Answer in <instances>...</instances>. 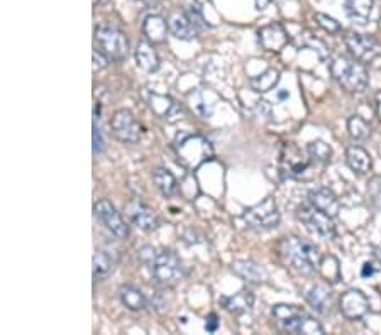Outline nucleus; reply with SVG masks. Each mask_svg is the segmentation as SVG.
Listing matches in <instances>:
<instances>
[{
  "label": "nucleus",
  "instance_id": "f257e3e1",
  "mask_svg": "<svg viewBox=\"0 0 381 335\" xmlns=\"http://www.w3.org/2000/svg\"><path fill=\"white\" fill-rule=\"evenodd\" d=\"M276 251L287 268L293 269L298 274L311 276L320 268L322 256H320L319 249L305 239L295 237V235L283 237L278 242Z\"/></svg>",
  "mask_w": 381,
  "mask_h": 335
},
{
  "label": "nucleus",
  "instance_id": "f03ea898",
  "mask_svg": "<svg viewBox=\"0 0 381 335\" xmlns=\"http://www.w3.org/2000/svg\"><path fill=\"white\" fill-rule=\"evenodd\" d=\"M330 75L334 80L349 92V94H361L368 88L369 75L366 66L356 58L336 56L329 65Z\"/></svg>",
  "mask_w": 381,
  "mask_h": 335
},
{
  "label": "nucleus",
  "instance_id": "7ed1b4c3",
  "mask_svg": "<svg viewBox=\"0 0 381 335\" xmlns=\"http://www.w3.org/2000/svg\"><path fill=\"white\" fill-rule=\"evenodd\" d=\"M280 330L288 334H305V335H322L324 327L317 322L312 315L293 305H275L272 310Z\"/></svg>",
  "mask_w": 381,
  "mask_h": 335
},
{
  "label": "nucleus",
  "instance_id": "20e7f679",
  "mask_svg": "<svg viewBox=\"0 0 381 335\" xmlns=\"http://www.w3.org/2000/svg\"><path fill=\"white\" fill-rule=\"evenodd\" d=\"M176 159L187 170H197L212 159L213 149L207 137L200 134H183L174 144Z\"/></svg>",
  "mask_w": 381,
  "mask_h": 335
},
{
  "label": "nucleus",
  "instance_id": "39448f33",
  "mask_svg": "<svg viewBox=\"0 0 381 335\" xmlns=\"http://www.w3.org/2000/svg\"><path fill=\"white\" fill-rule=\"evenodd\" d=\"M95 42L98 51L110 62H122L129 55V39L122 31L112 26H101L95 29Z\"/></svg>",
  "mask_w": 381,
  "mask_h": 335
},
{
  "label": "nucleus",
  "instance_id": "423d86ee",
  "mask_svg": "<svg viewBox=\"0 0 381 335\" xmlns=\"http://www.w3.org/2000/svg\"><path fill=\"white\" fill-rule=\"evenodd\" d=\"M344 42H346V48L352 58L361 62L363 65H371L375 68L381 66V44L375 38L349 31L344 36Z\"/></svg>",
  "mask_w": 381,
  "mask_h": 335
},
{
  "label": "nucleus",
  "instance_id": "0eeeda50",
  "mask_svg": "<svg viewBox=\"0 0 381 335\" xmlns=\"http://www.w3.org/2000/svg\"><path fill=\"white\" fill-rule=\"evenodd\" d=\"M243 220L254 230L276 229L281 220L276 200L273 197H268L263 202L249 206V209L244 210Z\"/></svg>",
  "mask_w": 381,
  "mask_h": 335
},
{
  "label": "nucleus",
  "instance_id": "6e6552de",
  "mask_svg": "<svg viewBox=\"0 0 381 335\" xmlns=\"http://www.w3.org/2000/svg\"><path fill=\"white\" fill-rule=\"evenodd\" d=\"M149 269H151L153 278L166 286H173L183 276V266H181L180 258L170 249L156 252L155 259L149 265Z\"/></svg>",
  "mask_w": 381,
  "mask_h": 335
},
{
  "label": "nucleus",
  "instance_id": "1a4fd4ad",
  "mask_svg": "<svg viewBox=\"0 0 381 335\" xmlns=\"http://www.w3.org/2000/svg\"><path fill=\"white\" fill-rule=\"evenodd\" d=\"M297 217L312 234L327 239V241L336 237V227H334L332 219L324 212H320L319 209H315L311 202L298 206Z\"/></svg>",
  "mask_w": 381,
  "mask_h": 335
},
{
  "label": "nucleus",
  "instance_id": "9d476101",
  "mask_svg": "<svg viewBox=\"0 0 381 335\" xmlns=\"http://www.w3.org/2000/svg\"><path fill=\"white\" fill-rule=\"evenodd\" d=\"M110 131L119 141L136 144L141 141V126L134 119L133 112L127 109L117 110L110 119Z\"/></svg>",
  "mask_w": 381,
  "mask_h": 335
},
{
  "label": "nucleus",
  "instance_id": "9b49d317",
  "mask_svg": "<svg viewBox=\"0 0 381 335\" xmlns=\"http://www.w3.org/2000/svg\"><path fill=\"white\" fill-rule=\"evenodd\" d=\"M95 217L105 226L107 230H110L117 239H126L129 235V226L122 219L116 206L109 200H98L95 203Z\"/></svg>",
  "mask_w": 381,
  "mask_h": 335
},
{
  "label": "nucleus",
  "instance_id": "f8f14e48",
  "mask_svg": "<svg viewBox=\"0 0 381 335\" xmlns=\"http://www.w3.org/2000/svg\"><path fill=\"white\" fill-rule=\"evenodd\" d=\"M281 170L288 176H302L308 168V159L304 158L300 149L293 142H285L281 148Z\"/></svg>",
  "mask_w": 381,
  "mask_h": 335
},
{
  "label": "nucleus",
  "instance_id": "ddd939ff",
  "mask_svg": "<svg viewBox=\"0 0 381 335\" xmlns=\"http://www.w3.org/2000/svg\"><path fill=\"white\" fill-rule=\"evenodd\" d=\"M339 308L347 320H359L369 312V300L359 290H347L341 297Z\"/></svg>",
  "mask_w": 381,
  "mask_h": 335
},
{
  "label": "nucleus",
  "instance_id": "4468645a",
  "mask_svg": "<svg viewBox=\"0 0 381 335\" xmlns=\"http://www.w3.org/2000/svg\"><path fill=\"white\" fill-rule=\"evenodd\" d=\"M126 215L134 226H137L139 229L146 230V232H153L158 229L159 220L156 217V213L153 212L149 206H146L144 203L139 200H131L126 205Z\"/></svg>",
  "mask_w": 381,
  "mask_h": 335
},
{
  "label": "nucleus",
  "instance_id": "2eb2a0df",
  "mask_svg": "<svg viewBox=\"0 0 381 335\" xmlns=\"http://www.w3.org/2000/svg\"><path fill=\"white\" fill-rule=\"evenodd\" d=\"M258 42L265 51L280 53L288 44V34L281 24H270L258 31Z\"/></svg>",
  "mask_w": 381,
  "mask_h": 335
},
{
  "label": "nucleus",
  "instance_id": "dca6fc26",
  "mask_svg": "<svg viewBox=\"0 0 381 335\" xmlns=\"http://www.w3.org/2000/svg\"><path fill=\"white\" fill-rule=\"evenodd\" d=\"M308 202L312 203L315 209H319L320 212H324L326 215H329L330 219H336L341 212V202L336 197L332 190L326 187L313 188L308 193Z\"/></svg>",
  "mask_w": 381,
  "mask_h": 335
},
{
  "label": "nucleus",
  "instance_id": "f3484780",
  "mask_svg": "<svg viewBox=\"0 0 381 335\" xmlns=\"http://www.w3.org/2000/svg\"><path fill=\"white\" fill-rule=\"evenodd\" d=\"M166 21H168V29L173 38L180 41H194L197 38V27L192 23L190 16L183 10H173Z\"/></svg>",
  "mask_w": 381,
  "mask_h": 335
},
{
  "label": "nucleus",
  "instance_id": "a211bd4d",
  "mask_svg": "<svg viewBox=\"0 0 381 335\" xmlns=\"http://www.w3.org/2000/svg\"><path fill=\"white\" fill-rule=\"evenodd\" d=\"M220 305L224 306L226 312H229L231 315H243V313L249 312L254 305V295H252L251 290L248 288H243L237 293L231 295V297H226L220 300Z\"/></svg>",
  "mask_w": 381,
  "mask_h": 335
},
{
  "label": "nucleus",
  "instance_id": "6ab92c4d",
  "mask_svg": "<svg viewBox=\"0 0 381 335\" xmlns=\"http://www.w3.org/2000/svg\"><path fill=\"white\" fill-rule=\"evenodd\" d=\"M168 21L158 14H151L142 23V34L146 36L149 42L153 44H161L165 42L166 33H168Z\"/></svg>",
  "mask_w": 381,
  "mask_h": 335
},
{
  "label": "nucleus",
  "instance_id": "aec40b11",
  "mask_svg": "<svg viewBox=\"0 0 381 335\" xmlns=\"http://www.w3.org/2000/svg\"><path fill=\"white\" fill-rule=\"evenodd\" d=\"M149 107H151V110L156 116H159L165 120H170V122H173L181 113V107L172 97H168V95L151 94V97H149Z\"/></svg>",
  "mask_w": 381,
  "mask_h": 335
},
{
  "label": "nucleus",
  "instance_id": "412c9836",
  "mask_svg": "<svg viewBox=\"0 0 381 335\" xmlns=\"http://www.w3.org/2000/svg\"><path fill=\"white\" fill-rule=\"evenodd\" d=\"M136 63L141 70L148 71V73H155L159 68V56L153 48V42L139 41L136 48Z\"/></svg>",
  "mask_w": 381,
  "mask_h": 335
},
{
  "label": "nucleus",
  "instance_id": "4be33fe9",
  "mask_svg": "<svg viewBox=\"0 0 381 335\" xmlns=\"http://www.w3.org/2000/svg\"><path fill=\"white\" fill-rule=\"evenodd\" d=\"M305 300H307L308 305H311L315 312L322 313V315L329 313L330 306H332V295H330V290L327 286H322V284L312 286L311 290L307 291V295H305Z\"/></svg>",
  "mask_w": 381,
  "mask_h": 335
},
{
  "label": "nucleus",
  "instance_id": "5701e85b",
  "mask_svg": "<svg viewBox=\"0 0 381 335\" xmlns=\"http://www.w3.org/2000/svg\"><path fill=\"white\" fill-rule=\"evenodd\" d=\"M346 161L349 168L358 174H366L371 170L373 161L369 152L361 146H349L346 151Z\"/></svg>",
  "mask_w": 381,
  "mask_h": 335
},
{
  "label": "nucleus",
  "instance_id": "b1692460",
  "mask_svg": "<svg viewBox=\"0 0 381 335\" xmlns=\"http://www.w3.org/2000/svg\"><path fill=\"white\" fill-rule=\"evenodd\" d=\"M233 271L237 276L249 281V283H263L268 278V274H266V271L261 266L256 265L254 261H248V259H237V261H234Z\"/></svg>",
  "mask_w": 381,
  "mask_h": 335
},
{
  "label": "nucleus",
  "instance_id": "393cba45",
  "mask_svg": "<svg viewBox=\"0 0 381 335\" xmlns=\"http://www.w3.org/2000/svg\"><path fill=\"white\" fill-rule=\"evenodd\" d=\"M344 7H346V14L352 23L365 26L371 16L373 0H344Z\"/></svg>",
  "mask_w": 381,
  "mask_h": 335
},
{
  "label": "nucleus",
  "instance_id": "a878e982",
  "mask_svg": "<svg viewBox=\"0 0 381 335\" xmlns=\"http://www.w3.org/2000/svg\"><path fill=\"white\" fill-rule=\"evenodd\" d=\"M117 295H119L120 303L131 312H141V310L146 308L144 295L141 293V290L131 286V284H122L119 291H117Z\"/></svg>",
  "mask_w": 381,
  "mask_h": 335
},
{
  "label": "nucleus",
  "instance_id": "bb28decb",
  "mask_svg": "<svg viewBox=\"0 0 381 335\" xmlns=\"http://www.w3.org/2000/svg\"><path fill=\"white\" fill-rule=\"evenodd\" d=\"M153 181H155L156 188H158L163 197H173L176 193L178 181L172 171L166 170V168H156V170H153Z\"/></svg>",
  "mask_w": 381,
  "mask_h": 335
},
{
  "label": "nucleus",
  "instance_id": "cd10ccee",
  "mask_svg": "<svg viewBox=\"0 0 381 335\" xmlns=\"http://www.w3.org/2000/svg\"><path fill=\"white\" fill-rule=\"evenodd\" d=\"M114 266H116V259L112 254L107 251H97L94 254V263H92V273H94L95 281H104L112 274Z\"/></svg>",
  "mask_w": 381,
  "mask_h": 335
},
{
  "label": "nucleus",
  "instance_id": "c85d7f7f",
  "mask_svg": "<svg viewBox=\"0 0 381 335\" xmlns=\"http://www.w3.org/2000/svg\"><path fill=\"white\" fill-rule=\"evenodd\" d=\"M278 81H280V71L275 68H270L265 73L258 75V77H252L249 80V85L254 92L258 94H266V92H272L276 87Z\"/></svg>",
  "mask_w": 381,
  "mask_h": 335
},
{
  "label": "nucleus",
  "instance_id": "c756f323",
  "mask_svg": "<svg viewBox=\"0 0 381 335\" xmlns=\"http://www.w3.org/2000/svg\"><path fill=\"white\" fill-rule=\"evenodd\" d=\"M308 156L313 161L320 163V165H327L330 161V156H332V149L329 144H326L324 141H312L307 146Z\"/></svg>",
  "mask_w": 381,
  "mask_h": 335
},
{
  "label": "nucleus",
  "instance_id": "7c9ffc66",
  "mask_svg": "<svg viewBox=\"0 0 381 335\" xmlns=\"http://www.w3.org/2000/svg\"><path fill=\"white\" fill-rule=\"evenodd\" d=\"M347 131L352 139L363 141V139L368 137L369 133H371V127H369V124L361 116H352L347 120Z\"/></svg>",
  "mask_w": 381,
  "mask_h": 335
},
{
  "label": "nucleus",
  "instance_id": "2f4dec72",
  "mask_svg": "<svg viewBox=\"0 0 381 335\" xmlns=\"http://www.w3.org/2000/svg\"><path fill=\"white\" fill-rule=\"evenodd\" d=\"M320 274L326 278L327 281H332V283H337L341 280V268H339V261H337L334 256H326L320 261Z\"/></svg>",
  "mask_w": 381,
  "mask_h": 335
},
{
  "label": "nucleus",
  "instance_id": "473e14b6",
  "mask_svg": "<svg viewBox=\"0 0 381 335\" xmlns=\"http://www.w3.org/2000/svg\"><path fill=\"white\" fill-rule=\"evenodd\" d=\"M315 21H317V24H319L320 27H322L324 31H327L329 34H336V33H339L341 31V24L337 23L334 17H329V16H326V14H320V12H317L315 14Z\"/></svg>",
  "mask_w": 381,
  "mask_h": 335
},
{
  "label": "nucleus",
  "instance_id": "72a5a7b5",
  "mask_svg": "<svg viewBox=\"0 0 381 335\" xmlns=\"http://www.w3.org/2000/svg\"><path fill=\"white\" fill-rule=\"evenodd\" d=\"M368 195H369V200L373 202V205L381 210V174L369 180Z\"/></svg>",
  "mask_w": 381,
  "mask_h": 335
},
{
  "label": "nucleus",
  "instance_id": "f704fd0d",
  "mask_svg": "<svg viewBox=\"0 0 381 335\" xmlns=\"http://www.w3.org/2000/svg\"><path fill=\"white\" fill-rule=\"evenodd\" d=\"M92 135H94V155L95 156L102 155V152L105 151V141H104V135H102L101 126H98L97 122V116L94 117V133H92Z\"/></svg>",
  "mask_w": 381,
  "mask_h": 335
},
{
  "label": "nucleus",
  "instance_id": "c9c22d12",
  "mask_svg": "<svg viewBox=\"0 0 381 335\" xmlns=\"http://www.w3.org/2000/svg\"><path fill=\"white\" fill-rule=\"evenodd\" d=\"M155 256H156V249L151 247V245H144V247L139 249V261H141L142 265L148 266V268L153 263V259H155Z\"/></svg>",
  "mask_w": 381,
  "mask_h": 335
},
{
  "label": "nucleus",
  "instance_id": "e433bc0d",
  "mask_svg": "<svg viewBox=\"0 0 381 335\" xmlns=\"http://www.w3.org/2000/svg\"><path fill=\"white\" fill-rule=\"evenodd\" d=\"M92 56H94V71L104 70V68L107 66V63L110 62V59L107 58L105 55H102V53L97 51V49H95V51L92 53Z\"/></svg>",
  "mask_w": 381,
  "mask_h": 335
},
{
  "label": "nucleus",
  "instance_id": "4c0bfd02",
  "mask_svg": "<svg viewBox=\"0 0 381 335\" xmlns=\"http://www.w3.org/2000/svg\"><path fill=\"white\" fill-rule=\"evenodd\" d=\"M217 329H219V319H217L215 313H210L207 320H205V330L210 334H213L217 332Z\"/></svg>",
  "mask_w": 381,
  "mask_h": 335
},
{
  "label": "nucleus",
  "instance_id": "58836bf2",
  "mask_svg": "<svg viewBox=\"0 0 381 335\" xmlns=\"http://www.w3.org/2000/svg\"><path fill=\"white\" fill-rule=\"evenodd\" d=\"M375 273H376V269H375V266H373V263H366L361 269L363 278H371Z\"/></svg>",
  "mask_w": 381,
  "mask_h": 335
},
{
  "label": "nucleus",
  "instance_id": "ea45409f",
  "mask_svg": "<svg viewBox=\"0 0 381 335\" xmlns=\"http://www.w3.org/2000/svg\"><path fill=\"white\" fill-rule=\"evenodd\" d=\"M270 3V0H256V9L263 10Z\"/></svg>",
  "mask_w": 381,
  "mask_h": 335
},
{
  "label": "nucleus",
  "instance_id": "a19ab883",
  "mask_svg": "<svg viewBox=\"0 0 381 335\" xmlns=\"http://www.w3.org/2000/svg\"><path fill=\"white\" fill-rule=\"evenodd\" d=\"M110 0H94V5L98 7V5H105V3H109Z\"/></svg>",
  "mask_w": 381,
  "mask_h": 335
},
{
  "label": "nucleus",
  "instance_id": "79ce46f5",
  "mask_svg": "<svg viewBox=\"0 0 381 335\" xmlns=\"http://www.w3.org/2000/svg\"><path fill=\"white\" fill-rule=\"evenodd\" d=\"M137 2L144 3V5H153V3H156V2H158V0H137Z\"/></svg>",
  "mask_w": 381,
  "mask_h": 335
}]
</instances>
